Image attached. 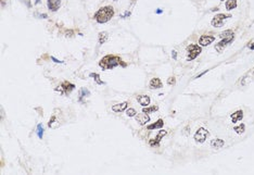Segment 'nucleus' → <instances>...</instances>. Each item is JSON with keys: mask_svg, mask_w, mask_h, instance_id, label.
<instances>
[{"mask_svg": "<svg viewBox=\"0 0 254 175\" xmlns=\"http://www.w3.org/2000/svg\"><path fill=\"white\" fill-rule=\"evenodd\" d=\"M214 40H215V37H214V36L204 35V36H201L200 38H199V45H200L201 47H205V46H209L210 44H212Z\"/></svg>", "mask_w": 254, "mask_h": 175, "instance_id": "obj_6", "label": "nucleus"}, {"mask_svg": "<svg viewBox=\"0 0 254 175\" xmlns=\"http://www.w3.org/2000/svg\"><path fill=\"white\" fill-rule=\"evenodd\" d=\"M51 60L54 61V62H57V63H62V62H63V61H60V60H58V59H55L54 57H51Z\"/></svg>", "mask_w": 254, "mask_h": 175, "instance_id": "obj_30", "label": "nucleus"}, {"mask_svg": "<svg viewBox=\"0 0 254 175\" xmlns=\"http://www.w3.org/2000/svg\"><path fill=\"white\" fill-rule=\"evenodd\" d=\"M114 15V9L111 6L103 7L101 9H99L96 14H95V19L98 23H107L109 22L112 17Z\"/></svg>", "mask_w": 254, "mask_h": 175, "instance_id": "obj_2", "label": "nucleus"}, {"mask_svg": "<svg viewBox=\"0 0 254 175\" xmlns=\"http://www.w3.org/2000/svg\"><path fill=\"white\" fill-rule=\"evenodd\" d=\"M47 5L50 11H57L61 6V0H48Z\"/></svg>", "mask_w": 254, "mask_h": 175, "instance_id": "obj_10", "label": "nucleus"}, {"mask_svg": "<svg viewBox=\"0 0 254 175\" xmlns=\"http://www.w3.org/2000/svg\"><path fill=\"white\" fill-rule=\"evenodd\" d=\"M75 88V85L74 84H71V83L69 82H64L61 86H59V87L57 88V90H61L63 94H70L73 89Z\"/></svg>", "mask_w": 254, "mask_h": 175, "instance_id": "obj_7", "label": "nucleus"}, {"mask_svg": "<svg viewBox=\"0 0 254 175\" xmlns=\"http://www.w3.org/2000/svg\"><path fill=\"white\" fill-rule=\"evenodd\" d=\"M233 39V37L223 38L222 40H221V41H219V43H218V44L215 46V49H216L218 52H222L223 50H224V48H225V47H226V46H227V45L229 44V43H230V41H231Z\"/></svg>", "mask_w": 254, "mask_h": 175, "instance_id": "obj_8", "label": "nucleus"}, {"mask_svg": "<svg viewBox=\"0 0 254 175\" xmlns=\"http://www.w3.org/2000/svg\"><path fill=\"white\" fill-rule=\"evenodd\" d=\"M107 40H108V33H105V32L100 33V35H99V44H104Z\"/></svg>", "mask_w": 254, "mask_h": 175, "instance_id": "obj_20", "label": "nucleus"}, {"mask_svg": "<svg viewBox=\"0 0 254 175\" xmlns=\"http://www.w3.org/2000/svg\"><path fill=\"white\" fill-rule=\"evenodd\" d=\"M137 101H138L142 107H147V106L150 104L151 99H150L149 96H147V95H140V96L137 97Z\"/></svg>", "mask_w": 254, "mask_h": 175, "instance_id": "obj_11", "label": "nucleus"}, {"mask_svg": "<svg viewBox=\"0 0 254 175\" xmlns=\"http://www.w3.org/2000/svg\"><path fill=\"white\" fill-rule=\"evenodd\" d=\"M242 118H243V111H242V110H238V111L233 112V114H231V121H233V123H237L239 121H241Z\"/></svg>", "mask_w": 254, "mask_h": 175, "instance_id": "obj_13", "label": "nucleus"}, {"mask_svg": "<svg viewBox=\"0 0 254 175\" xmlns=\"http://www.w3.org/2000/svg\"><path fill=\"white\" fill-rule=\"evenodd\" d=\"M39 2H40V0H36V1H35V3H36V5H37V3H39Z\"/></svg>", "mask_w": 254, "mask_h": 175, "instance_id": "obj_33", "label": "nucleus"}, {"mask_svg": "<svg viewBox=\"0 0 254 175\" xmlns=\"http://www.w3.org/2000/svg\"><path fill=\"white\" fill-rule=\"evenodd\" d=\"M129 14H130L129 12H126V13H125L124 15H123V17H127V15H129Z\"/></svg>", "mask_w": 254, "mask_h": 175, "instance_id": "obj_32", "label": "nucleus"}, {"mask_svg": "<svg viewBox=\"0 0 254 175\" xmlns=\"http://www.w3.org/2000/svg\"><path fill=\"white\" fill-rule=\"evenodd\" d=\"M89 95H90V93L87 90L86 88H83V89H81V92L79 93V101L84 102V98H85V97H87V96H89Z\"/></svg>", "mask_w": 254, "mask_h": 175, "instance_id": "obj_19", "label": "nucleus"}, {"mask_svg": "<svg viewBox=\"0 0 254 175\" xmlns=\"http://www.w3.org/2000/svg\"><path fill=\"white\" fill-rule=\"evenodd\" d=\"M228 17H231V15H227V14H224V13L216 14L215 17H213V20H212V25H213L214 27H221L223 25L224 20H226Z\"/></svg>", "mask_w": 254, "mask_h": 175, "instance_id": "obj_5", "label": "nucleus"}, {"mask_svg": "<svg viewBox=\"0 0 254 175\" xmlns=\"http://www.w3.org/2000/svg\"><path fill=\"white\" fill-rule=\"evenodd\" d=\"M136 110L133 109V108H130V109H127L126 110V114L127 116H129V118H133V116H136Z\"/></svg>", "mask_w": 254, "mask_h": 175, "instance_id": "obj_25", "label": "nucleus"}, {"mask_svg": "<svg viewBox=\"0 0 254 175\" xmlns=\"http://www.w3.org/2000/svg\"><path fill=\"white\" fill-rule=\"evenodd\" d=\"M136 121H137L139 124H141V125H145L146 123H148V122L150 121V116H149V114L146 113V112H142L140 114L136 115Z\"/></svg>", "mask_w": 254, "mask_h": 175, "instance_id": "obj_9", "label": "nucleus"}, {"mask_svg": "<svg viewBox=\"0 0 254 175\" xmlns=\"http://www.w3.org/2000/svg\"><path fill=\"white\" fill-rule=\"evenodd\" d=\"M207 136H209V131L205 130V128H203V127H201L195 134V140L197 142H199V144H202V142H205Z\"/></svg>", "mask_w": 254, "mask_h": 175, "instance_id": "obj_4", "label": "nucleus"}, {"mask_svg": "<svg viewBox=\"0 0 254 175\" xmlns=\"http://www.w3.org/2000/svg\"><path fill=\"white\" fill-rule=\"evenodd\" d=\"M249 48L251 50H254V43H252V44H250L249 45Z\"/></svg>", "mask_w": 254, "mask_h": 175, "instance_id": "obj_31", "label": "nucleus"}, {"mask_svg": "<svg viewBox=\"0 0 254 175\" xmlns=\"http://www.w3.org/2000/svg\"><path fill=\"white\" fill-rule=\"evenodd\" d=\"M167 134V132L166 131H160L159 132V134H157V136L155 137V139L154 140H150V145L151 146H155V145H159L160 144V142H161V139H162V137L163 136H165Z\"/></svg>", "mask_w": 254, "mask_h": 175, "instance_id": "obj_14", "label": "nucleus"}, {"mask_svg": "<svg viewBox=\"0 0 254 175\" xmlns=\"http://www.w3.org/2000/svg\"><path fill=\"white\" fill-rule=\"evenodd\" d=\"M157 110V107H152V108H145L142 112H146V113H151V112H154Z\"/></svg>", "mask_w": 254, "mask_h": 175, "instance_id": "obj_26", "label": "nucleus"}, {"mask_svg": "<svg viewBox=\"0 0 254 175\" xmlns=\"http://www.w3.org/2000/svg\"><path fill=\"white\" fill-rule=\"evenodd\" d=\"M99 65L102 67L103 70H110V69H113L115 66H126V63H124L123 61L121 60L119 57H116V55H109L103 57L101 61L99 62Z\"/></svg>", "mask_w": 254, "mask_h": 175, "instance_id": "obj_1", "label": "nucleus"}, {"mask_svg": "<svg viewBox=\"0 0 254 175\" xmlns=\"http://www.w3.org/2000/svg\"><path fill=\"white\" fill-rule=\"evenodd\" d=\"M224 140L223 139H218V138H216V139H213L211 142V146L213 148H215V149H218V148H222L223 146H224Z\"/></svg>", "mask_w": 254, "mask_h": 175, "instance_id": "obj_16", "label": "nucleus"}, {"mask_svg": "<svg viewBox=\"0 0 254 175\" xmlns=\"http://www.w3.org/2000/svg\"><path fill=\"white\" fill-rule=\"evenodd\" d=\"M127 106H128V104L126 101L117 104H114L112 107V111H114V112H124L125 110L127 109Z\"/></svg>", "mask_w": 254, "mask_h": 175, "instance_id": "obj_12", "label": "nucleus"}, {"mask_svg": "<svg viewBox=\"0 0 254 175\" xmlns=\"http://www.w3.org/2000/svg\"><path fill=\"white\" fill-rule=\"evenodd\" d=\"M237 7V0H227L226 1V9L228 11L233 10Z\"/></svg>", "mask_w": 254, "mask_h": 175, "instance_id": "obj_18", "label": "nucleus"}, {"mask_svg": "<svg viewBox=\"0 0 254 175\" xmlns=\"http://www.w3.org/2000/svg\"><path fill=\"white\" fill-rule=\"evenodd\" d=\"M201 51H202V49H201L200 46L193 45V44L190 45L189 47H188V60L191 61L193 60V59H195V58L201 53Z\"/></svg>", "mask_w": 254, "mask_h": 175, "instance_id": "obj_3", "label": "nucleus"}, {"mask_svg": "<svg viewBox=\"0 0 254 175\" xmlns=\"http://www.w3.org/2000/svg\"><path fill=\"white\" fill-rule=\"evenodd\" d=\"M43 132H45V130H43V125H41V124H38V125H37V130H36V133H37L38 138H39V139H43Z\"/></svg>", "mask_w": 254, "mask_h": 175, "instance_id": "obj_21", "label": "nucleus"}, {"mask_svg": "<svg viewBox=\"0 0 254 175\" xmlns=\"http://www.w3.org/2000/svg\"><path fill=\"white\" fill-rule=\"evenodd\" d=\"M157 13H162V10H157Z\"/></svg>", "mask_w": 254, "mask_h": 175, "instance_id": "obj_34", "label": "nucleus"}, {"mask_svg": "<svg viewBox=\"0 0 254 175\" xmlns=\"http://www.w3.org/2000/svg\"><path fill=\"white\" fill-rule=\"evenodd\" d=\"M221 37L222 38H228V37H233V31H225V32H223L222 34H221Z\"/></svg>", "mask_w": 254, "mask_h": 175, "instance_id": "obj_23", "label": "nucleus"}, {"mask_svg": "<svg viewBox=\"0 0 254 175\" xmlns=\"http://www.w3.org/2000/svg\"><path fill=\"white\" fill-rule=\"evenodd\" d=\"M89 76L93 77V78H95V81H96V82H97L99 85H103V84H104V83H103L102 81L100 79V75H99V74H96V73H91V74H90Z\"/></svg>", "mask_w": 254, "mask_h": 175, "instance_id": "obj_24", "label": "nucleus"}, {"mask_svg": "<svg viewBox=\"0 0 254 175\" xmlns=\"http://www.w3.org/2000/svg\"><path fill=\"white\" fill-rule=\"evenodd\" d=\"M175 81H176V78H175V77H169V79L167 81V84H169V85H173L174 83H175Z\"/></svg>", "mask_w": 254, "mask_h": 175, "instance_id": "obj_28", "label": "nucleus"}, {"mask_svg": "<svg viewBox=\"0 0 254 175\" xmlns=\"http://www.w3.org/2000/svg\"><path fill=\"white\" fill-rule=\"evenodd\" d=\"M233 131L236 132L237 134H242V133L245 131V126H244V124H240V125L236 126V127L233 128Z\"/></svg>", "mask_w": 254, "mask_h": 175, "instance_id": "obj_22", "label": "nucleus"}, {"mask_svg": "<svg viewBox=\"0 0 254 175\" xmlns=\"http://www.w3.org/2000/svg\"><path fill=\"white\" fill-rule=\"evenodd\" d=\"M163 125H164V122H163V120H160L157 121L155 123H153V124H151V125H149L148 126V130H150V131H152V130H155V128H162Z\"/></svg>", "mask_w": 254, "mask_h": 175, "instance_id": "obj_17", "label": "nucleus"}, {"mask_svg": "<svg viewBox=\"0 0 254 175\" xmlns=\"http://www.w3.org/2000/svg\"><path fill=\"white\" fill-rule=\"evenodd\" d=\"M54 121H55V116H52V118H51V119H50V121H49V127H51V128H52V127H53V122Z\"/></svg>", "mask_w": 254, "mask_h": 175, "instance_id": "obj_27", "label": "nucleus"}, {"mask_svg": "<svg viewBox=\"0 0 254 175\" xmlns=\"http://www.w3.org/2000/svg\"><path fill=\"white\" fill-rule=\"evenodd\" d=\"M161 87H163V84L160 78L154 77V78H152L151 81H150V88L157 89V88H161Z\"/></svg>", "mask_w": 254, "mask_h": 175, "instance_id": "obj_15", "label": "nucleus"}, {"mask_svg": "<svg viewBox=\"0 0 254 175\" xmlns=\"http://www.w3.org/2000/svg\"><path fill=\"white\" fill-rule=\"evenodd\" d=\"M172 58H173V59H176V58H177V51H175V50L172 51Z\"/></svg>", "mask_w": 254, "mask_h": 175, "instance_id": "obj_29", "label": "nucleus"}]
</instances>
